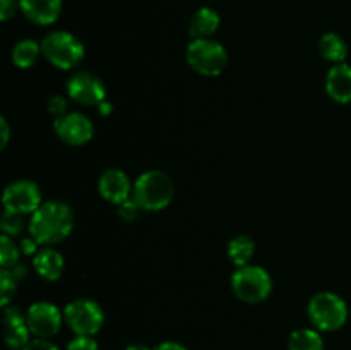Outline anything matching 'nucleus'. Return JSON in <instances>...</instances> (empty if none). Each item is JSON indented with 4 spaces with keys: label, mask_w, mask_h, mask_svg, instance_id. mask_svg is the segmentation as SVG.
<instances>
[{
    "label": "nucleus",
    "mask_w": 351,
    "mask_h": 350,
    "mask_svg": "<svg viewBox=\"0 0 351 350\" xmlns=\"http://www.w3.org/2000/svg\"><path fill=\"white\" fill-rule=\"evenodd\" d=\"M254 254H256V244L250 237L239 235L228 242V257L235 266H247Z\"/></svg>",
    "instance_id": "20"
},
{
    "label": "nucleus",
    "mask_w": 351,
    "mask_h": 350,
    "mask_svg": "<svg viewBox=\"0 0 351 350\" xmlns=\"http://www.w3.org/2000/svg\"><path fill=\"white\" fill-rule=\"evenodd\" d=\"M141 211H143V209L139 208V205H137L132 198L123 201L122 205H119V216L123 222H134V220L139 218Z\"/></svg>",
    "instance_id": "25"
},
{
    "label": "nucleus",
    "mask_w": 351,
    "mask_h": 350,
    "mask_svg": "<svg viewBox=\"0 0 351 350\" xmlns=\"http://www.w3.org/2000/svg\"><path fill=\"white\" fill-rule=\"evenodd\" d=\"M308 319L321 331H338L348 321V305L332 292H321L308 302Z\"/></svg>",
    "instance_id": "5"
},
{
    "label": "nucleus",
    "mask_w": 351,
    "mask_h": 350,
    "mask_svg": "<svg viewBox=\"0 0 351 350\" xmlns=\"http://www.w3.org/2000/svg\"><path fill=\"white\" fill-rule=\"evenodd\" d=\"M67 350H99L93 336H75L69 342Z\"/></svg>",
    "instance_id": "26"
},
{
    "label": "nucleus",
    "mask_w": 351,
    "mask_h": 350,
    "mask_svg": "<svg viewBox=\"0 0 351 350\" xmlns=\"http://www.w3.org/2000/svg\"><path fill=\"white\" fill-rule=\"evenodd\" d=\"M33 268L43 280L55 281L62 277L65 268V261L62 254L53 247H43L33 256Z\"/></svg>",
    "instance_id": "16"
},
{
    "label": "nucleus",
    "mask_w": 351,
    "mask_h": 350,
    "mask_svg": "<svg viewBox=\"0 0 351 350\" xmlns=\"http://www.w3.org/2000/svg\"><path fill=\"white\" fill-rule=\"evenodd\" d=\"M175 187L165 172L147 170L134 182L132 199L143 211H160L171 202Z\"/></svg>",
    "instance_id": "2"
},
{
    "label": "nucleus",
    "mask_w": 351,
    "mask_h": 350,
    "mask_svg": "<svg viewBox=\"0 0 351 350\" xmlns=\"http://www.w3.org/2000/svg\"><path fill=\"white\" fill-rule=\"evenodd\" d=\"M5 270H9V273L12 275L14 278H16L17 281H21V280H24V278H26V275H27V268L24 266L23 263H16L14 264V266H10V268H5Z\"/></svg>",
    "instance_id": "32"
},
{
    "label": "nucleus",
    "mask_w": 351,
    "mask_h": 350,
    "mask_svg": "<svg viewBox=\"0 0 351 350\" xmlns=\"http://www.w3.org/2000/svg\"><path fill=\"white\" fill-rule=\"evenodd\" d=\"M98 110H99V113H101V115H110V113H112V103L101 102L98 105Z\"/></svg>",
    "instance_id": "34"
},
{
    "label": "nucleus",
    "mask_w": 351,
    "mask_h": 350,
    "mask_svg": "<svg viewBox=\"0 0 351 350\" xmlns=\"http://www.w3.org/2000/svg\"><path fill=\"white\" fill-rule=\"evenodd\" d=\"M2 202L3 209L19 213V215H33L43 205L40 187L34 182L24 180V178L7 185L2 196Z\"/></svg>",
    "instance_id": "8"
},
{
    "label": "nucleus",
    "mask_w": 351,
    "mask_h": 350,
    "mask_svg": "<svg viewBox=\"0 0 351 350\" xmlns=\"http://www.w3.org/2000/svg\"><path fill=\"white\" fill-rule=\"evenodd\" d=\"M55 134L69 146H82L89 143L95 134V126L89 117L79 112H69L60 119H55Z\"/></svg>",
    "instance_id": "11"
},
{
    "label": "nucleus",
    "mask_w": 351,
    "mask_h": 350,
    "mask_svg": "<svg viewBox=\"0 0 351 350\" xmlns=\"http://www.w3.org/2000/svg\"><path fill=\"white\" fill-rule=\"evenodd\" d=\"M64 321L75 336H93L101 329L105 323V312L89 299H75L64 309Z\"/></svg>",
    "instance_id": "7"
},
{
    "label": "nucleus",
    "mask_w": 351,
    "mask_h": 350,
    "mask_svg": "<svg viewBox=\"0 0 351 350\" xmlns=\"http://www.w3.org/2000/svg\"><path fill=\"white\" fill-rule=\"evenodd\" d=\"M31 329L27 316L16 305L3 307V338L9 349L23 350L29 342Z\"/></svg>",
    "instance_id": "12"
},
{
    "label": "nucleus",
    "mask_w": 351,
    "mask_h": 350,
    "mask_svg": "<svg viewBox=\"0 0 351 350\" xmlns=\"http://www.w3.org/2000/svg\"><path fill=\"white\" fill-rule=\"evenodd\" d=\"M31 335L36 338H51L57 335L64 323V312L55 304L47 301L34 302L26 312Z\"/></svg>",
    "instance_id": "9"
},
{
    "label": "nucleus",
    "mask_w": 351,
    "mask_h": 350,
    "mask_svg": "<svg viewBox=\"0 0 351 350\" xmlns=\"http://www.w3.org/2000/svg\"><path fill=\"white\" fill-rule=\"evenodd\" d=\"M21 247L14 242V237L3 235L0 237V264L2 268H10L16 263H19Z\"/></svg>",
    "instance_id": "22"
},
{
    "label": "nucleus",
    "mask_w": 351,
    "mask_h": 350,
    "mask_svg": "<svg viewBox=\"0 0 351 350\" xmlns=\"http://www.w3.org/2000/svg\"><path fill=\"white\" fill-rule=\"evenodd\" d=\"M153 350H187V349L177 342H163V343H160V345L154 347Z\"/></svg>",
    "instance_id": "33"
},
{
    "label": "nucleus",
    "mask_w": 351,
    "mask_h": 350,
    "mask_svg": "<svg viewBox=\"0 0 351 350\" xmlns=\"http://www.w3.org/2000/svg\"><path fill=\"white\" fill-rule=\"evenodd\" d=\"M23 350H58V347L55 343H51L48 338H36L27 342V345Z\"/></svg>",
    "instance_id": "29"
},
{
    "label": "nucleus",
    "mask_w": 351,
    "mask_h": 350,
    "mask_svg": "<svg viewBox=\"0 0 351 350\" xmlns=\"http://www.w3.org/2000/svg\"><path fill=\"white\" fill-rule=\"evenodd\" d=\"M19 0H0V19L9 21L10 17L16 16Z\"/></svg>",
    "instance_id": "28"
},
{
    "label": "nucleus",
    "mask_w": 351,
    "mask_h": 350,
    "mask_svg": "<svg viewBox=\"0 0 351 350\" xmlns=\"http://www.w3.org/2000/svg\"><path fill=\"white\" fill-rule=\"evenodd\" d=\"M48 112L51 113V115L55 117V119H60V117H64L65 113H67V102H65L64 96H51L50 100H48Z\"/></svg>",
    "instance_id": "27"
},
{
    "label": "nucleus",
    "mask_w": 351,
    "mask_h": 350,
    "mask_svg": "<svg viewBox=\"0 0 351 350\" xmlns=\"http://www.w3.org/2000/svg\"><path fill=\"white\" fill-rule=\"evenodd\" d=\"M219 23V14L215 9H209V7H202L197 12L192 16L191 26H189V34H191L194 40H204V38H211L213 34L218 31Z\"/></svg>",
    "instance_id": "17"
},
{
    "label": "nucleus",
    "mask_w": 351,
    "mask_h": 350,
    "mask_svg": "<svg viewBox=\"0 0 351 350\" xmlns=\"http://www.w3.org/2000/svg\"><path fill=\"white\" fill-rule=\"evenodd\" d=\"M232 290L242 302L259 304L273 292V280L264 268L247 264L233 273Z\"/></svg>",
    "instance_id": "6"
},
{
    "label": "nucleus",
    "mask_w": 351,
    "mask_h": 350,
    "mask_svg": "<svg viewBox=\"0 0 351 350\" xmlns=\"http://www.w3.org/2000/svg\"><path fill=\"white\" fill-rule=\"evenodd\" d=\"M41 55V45L38 41L29 40H21L17 41L16 47L12 48V62L16 67L19 69H29L36 64V60Z\"/></svg>",
    "instance_id": "19"
},
{
    "label": "nucleus",
    "mask_w": 351,
    "mask_h": 350,
    "mask_svg": "<svg viewBox=\"0 0 351 350\" xmlns=\"http://www.w3.org/2000/svg\"><path fill=\"white\" fill-rule=\"evenodd\" d=\"M326 91L335 102L351 103V65L336 64L326 78Z\"/></svg>",
    "instance_id": "15"
},
{
    "label": "nucleus",
    "mask_w": 351,
    "mask_h": 350,
    "mask_svg": "<svg viewBox=\"0 0 351 350\" xmlns=\"http://www.w3.org/2000/svg\"><path fill=\"white\" fill-rule=\"evenodd\" d=\"M185 57H187V64L191 65L192 71L206 75V78H216L228 65L226 48L211 38L192 40L185 51Z\"/></svg>",
    "instance_id": "4"
},
{
    "label": "nucleus",
    "mask_w": 351,
    "mask_h": 350,
    "mask_svg": "<svg viewBox=\"0 0 351 350\" xmlns=\"http://www.w3.org/2000/svg\"><path fill=\"white\" fill-rule=\"evenodd\" d=\"M23 216L24 215H19V213L7 211V209H3L2 220H0V229H2L3 235H9V237L19 235V233L24 230Z\"/></svg>",
    "instance_id": "23"
},
{
    "label": "nucleus",
    "mask_w": 351,
    "mask_h": 350,
    "mask_svg": "<svg viewBox=\"0 0 351 350\" xmlns=\"http://www.w3.org/2000/svg\"><path fill=\"white\" fill-rule=\"evenodd\" d=\"M41 54L53 67L60 71H71L77 67L84 58V45L72 33L53 31L41 41Z\"/></svg>",
    "instance_id": "3"
},
{
    "label": "nucleus",
    "mask_w": 351,
    "mask_h": 350,
    "mask_svg": "<svg viewBox=\"0 0 351 350\" xmlns=\"http://www.w3.org/2000/svg\"><path fill=\"white\" fill-rule=\"evenodd\" d=\"M67 95L72 102L82 106H98L105 102L106 88L93 72H77L67 82Z\"/></svg>",
    "instance_id": "10"
},
{
    "label": "nucleus",
    "mask_w": 351,
    "mask_h": 350,
    "mask_svg": "<svg viewBox=\"0 0 351 350\" xmlns=\"http://www.w3.org/2000/svg\"><path fill=\"white\" fill-rule=\"evenodd\" d=\"M134 184L127 177L125 172L119 168H110L101 174L98 180V191L105 201L113 202V205H122L123 201L132 198Z\"/></svg>",
    "instance_id": "13"
},
{
    "label": "nucleus",
    "mask_w": 351,
    "mask_h": 350,
    "mask_svg": "<svg viewBox=\"0 0 351 350\" xmlns=\"http://www.w3.org/2000/svg\"><path fill=\"white\" fill-rule=\"evenodd\" d=\"M288 350H324V340L315 329H295L288 340Z\"/></svg>",
    "instance_id": "21"
},
{
    "label": "nucleus",
    "mask_w": 351,
    "mask_h": 350,
    "mask_svg": "<svg viewBox=\"0 0 351 350\" xmlns=\"http://www.w3.org/2000/svg\"><path fill=\"white\" fill-rule=\"evenodd\" d=\"M10 139V127H9V122H7V119H0V150H3V148L7 146V143H9Z\"/></svg>",
    "instance_id": "31"
},
{
    "label": "nucleus",
    "mask_w": 351,
    "mask_h": 350,
    "mask_svg": "<svg viewBox=\"0 0 351 350\" xmlns=\"http://www.w3.org/2000/svg\"><path fill=\"white\" fill-rule=\"evenodd\" d=\"M38 246H40V242L29 235L27 239H23V242H21V253L26 254V256H36Z\"/></svg>",
    "instance_id": "30"
},
{
    "label": "nucleus",
    "mask_w": 351,
    "mask_h": 350,
    "mask_svg": "<svg viewBox=\"0 0 351 350\" xmlns=\"http://www.w3.org/2000/svg\"><path fill=\"white\" fill-rule=\"evenodd\" d=\"M17 280L9 273V270L2 268L0 271V305L7 307L16 295Z\"/></svg>",
    "instance_id": "24"
},
{
    "label": "nucleus",
    "mask_w": 351,
    "mask_h": 350,
    "mask_svg": "<svg viewBox=\"0 0 351 350\" xmlns=\"http://www.w3.org/2000/svg\"><path fill=\"white\" fill-rule=\"evenodd\" d=\"M74 229V213L71 206L62 201L43 202L31 215L29 235L41 246H53L71 235Z\"/></svg>",
    "instance_id": "1"
},
{
    "label": "nucleus",
    "mask_w": 351,
    "mask_h": 350,
    "mask_svg": "<svg viewBox=\"0 0 351 350\" xmlns=\"http://www.w3.org/2000/svg\"><path fill=\"white\" fill-rule=\"evenodd\" d=\"M19 9L34 24H53L62 14V0H19Z\"/></svg>",
    "instance_id": "14"
},
{
    "label": "nucleus",
    "mask_w": 351,
    "mask_h": 350,
    "mask_svg": "<svg viewBox=\"0 0 351 350\" xmlns=\"http://www.w3.org/2000/svg\"><path fill=\"white\" fill-rule=\"evenodd\" d=\"M319 51L322 57L335 64H343L348 55V45L339 34L326 33L319 41Z\"/></svg>",
    "instance_id": "18"
},
{
    "label": "nucleus",
    "mask_w": 351,
    "mask_h": 350,
    "mask_svg": "<svg viewBox=\"0 0 351 350\" xmlns=\"http://www.w3.org/2000/svg\"><path fill=\"white\" fill-rule=\"evenodd\" d=\"M125 350H149L146 345H143V343H134V345H129Z\"/></svg>",
    "instance_id": "35"
}]
</instances>
